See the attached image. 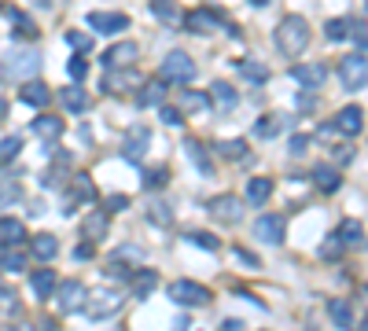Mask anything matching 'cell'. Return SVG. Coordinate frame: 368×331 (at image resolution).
Returning <instances> with one entry per match:
<instances>
[{
	"label": "cell",
	"mask_w": 368,
	"mask_h": 331,
	"mask_svg": "<svg viewBox=\"0 0 368 331\" xmlns=\"http://www.w3.org/2000/svg\"><path fill=\"white\" fill-rule=\"evenodd\" d=\"M56 284H59V280H56V273H52V269H37V273H30V291H34V294L41 298V302L56 294Z\"/></svg>",
	"instance_id": "cell-22"
},
{
	"label": "cell",
	"mask_w": 368,
	"mask_h": 331,
	"mask_svg": "<svg viewBox=\"0 0 368 331\" xmlns=\"http://www.w3.org/2000/svg\"><path fill=\"white\" fill-rule=\"evenodd\" d=\"M137 56H140V48L133 41H118V44H110L103 52V66L107 70H122V66H133Z\"/></svg>",
	"instance_id": "cell-11"
},
{
	"label": "cell",
	"mask_w": 368,
	"mask_h": 331,
	"mask_svg": "<svg viewBox=\"0 0 368 331\" xmlns=\"http://www.w3.org/2000/svg\"><path fill=\"white\" fill-rule=\"evenodd\" d=\"M273 41H277V52L287 59H298L302 52L310 48V23L302 15H284L273 30Z\"/></svg>",
	"instance_id": "cell-1"
},
{
	"label": "cell",
	"mask_w": 368,
	"mask_h": 331,
	"mask_svg": "<svg viewBox=\"0 0 368 331\" xmlns=\"http://www.w3.org/2000/svg\"><path fill=\"white\" fill-rule=\"evenodd\" d=\"M0 317H19V294L11 287H0Z\"/></svg>",
	"instance_id": "cell-39"
},
{
	"label": "cell",
	"mask_w": 368,
	"mask_h": 331,
	"mask_svg": "<svg viewBox=\"0 0 368 331\" xmlns=\"http://www.w3.org/2000/svg\"><path fill=\"white\" fill-rule=\"evenodd\" d=\"M210 104L221 107V111H232V107L239 104V92L229 85V81H221V77H217V81H214V89H210Z\"/></svg>",
	"instance_id": "cell-24"
},
{
	"label": "cell",
	"mask_w": 368,
	"mask_h": 331,
	"mask_svg": "<svg viewBox=\"0 0 368 331\" xmlns=\"http://www.w3.org/2000/svg\"><path fill=\"white\" fill-rule=\"evenodd\" d=\"M166 291H170L173 302H177V306H188V309H199V306H210V302H214V291L203 287V284H196V280H173Z\"/></svg>",
	"instance_id": "cell-2"
},
{
	"label": "cell",
	"mask_w": 368,
	"mask_h": 331,
	"mask_svg": "<svg viewBox=\"0 0 368 331\" xmlns=\"http://www.w3.org/2000/svg\"><path fill=\"white\" fill-rule=\"evenodd\" d=\"M8 19H11V26H15V33H23L26 41H34L37 37V23L30 19L26 11H19V8H8Z\"/></svg>",
	"instance_id": "cell-34"
},
{
	"label": "cell",
	"mask_w": 368,
	"mask_h": 331,
	"mask_svg": "<svg viewBox=\"0 0 368 331\" xmlns=\"http://www.w3.org/2000/svg\"><path fill=\"white\" fill-rule=\"evenodd\" d=\"M173 331H184V320H177V327H173Z\"/></svg>",
	"instance_id": "cell-61"
},
{
	"label": "cell",
	"mask_w": 368,
	"mask_h": 331,
	"mask_svg": "<svg viewBox=\"0 0 368 331\" xmlns=\"http://www.w3.org/2000/svg\"><path fill=\"white\" fill-rule=\"evenodd\" d=\"M364 287H368V280H364Z\"/></svg>",
	"instance_id": "cell-64"
},
{
	"label": "cell",
	"mask_w": 368,
	"mask_h": 331,
	"mask_svg": "<svg viewBox=\"0 0 368 331\" xmlns=\"http://www.w3.org/2000/svg\"><path fill=\"white\" fill-rule=\"evenodd\" d=\"M343 251H346V246L331 236V239H324V246H321V258H324V261H335V258H343Z\"/></svg>",
	"instance_id": "cell-47"
},
{
	"label": "cell",
	"mask_w": 368,
	"mask_h": 331,
	"mask_svg": "<svg viewBox=\"0 0 368 331\" xmlns=\"http://www.w3.org/2000/svg\"><path fill=\"white\" fill-rule=\"evenodd\" d=\"M110 276H115V280H129V276H133V269H125V265L115 258V261H110Z\"/></svg>",
	"instance_id": "cell-54"
},
{
	"label": "cell",
	"mask_w": 368,
	"mask_h": 331,
	"mask_svg": "<svg viewBox=\"0 0 368 331\" xmlns=\"http://www.w3.org/2000/svg\"><path fill=\"white\" fill-rule=\"evenodd\" d=\"M34 4H52V0H34Z\"/></svg>",
	"instance_id": "cell-62"
},
{
	"label": "cell",
	"mask_w": 368,
	"mask_h": 331,
	"mask_svg": "<svg viewBox=\"0 0 368 331\" xmlns=\"http://www.w3.org/2000/svg\"><path fill=\"white\" fill-rule=\"evenodd\" d=\"M107 210H125V195H115V199H107Z\"/></svg>",
	"instance_id": "cell-58"
},
{
	"label": "cell",
	"mask_w": 368,
	"mask_h": 331,
	"mask_svg": "<svg viewBox=\"0 0 368 331\" xmlns=\"http://www.w3.org/2000/svg\"><path fill=\"white\" fill-rule=\"evenodd\" d=\"M137 81H140V77H137L133 70H125V66H122V70H110V74H103L100 89H103V92H110V96H118V92H125V89H133Z\"/></svg>",
	"instance_id": "cell-18"
},
{
	"label": "cell",
	"mask_w": 368,
	"mask_h": 331,
	"mask_svg": "<svg viewBox=\"0 0 368 331\" xmlns=\"http://www.w3.org/2000/svg\"><path fill=\"white\" fill-rule=\"evenodd\" d=\"M89 26L96 33H122V30H129V15H118V11H89Z\"/></svg>",
	"instance_id": "cell-13"
},
{
	"label": "cell",
	"mask_w": 368,
	"mask_h": 331,
	"mask_svg": "<svg viewBox=\"0 0 368 331\" xmlns=\"http://www.w3.org/2000/svg\"><path fill=\"white\" fill-rule=\"evenodd\" d=\"M148 218H151L155 225L170 228V225H173V210H170V203H158V199H151V206H148Z\"/></svg>",
	"instance_id": "cell-38"
},
{
	"label": "cell",
	"mask_w": 368,
	"mask_h": 331,
	"mask_svg": "<svg viewBox=\"0 0 368 331\" xmlns=\"http://www.w3.org/2000/svg\"><path fill=\"white\" fill-rule=\"evenodd\" d=\"M335 239H339L343 246H361V243H364V228H361V221H357V218H346V221L339 225V232H335Z\"/></svg>",
	"instance_id": "cell-27"
},
{
	"label": "cell",
	"mask_w": 368,
	"mask_h": 331,
	"mask_svg": "<svg viewBox=\"0 0 368 331\" xmlns=\"http://www.w3.org/2000/svg\"><path fill=\"white\" fill-rule=\"evenodd\" d=\"M67 44L74 48L77 56H85L89 48H92V41H89V33H82V30H67Z\"/></svg>",
	"instance_id": "cell-45"
},
{
	"label": "cell",
	"mask_w": 368,
	"mask_h": 331,
	"mask_svg": "<svg viewBox=\"0 0 368 331\" xmlns=\"http://www.w3.org/2000/svg\"><path fill=\"white\" fill-rule=\"evenodd\" d=\"M148 147H151V129L148 125H133L129 132H125V140H122V155L129 162H140L144 155H148Z\"/></svg>",
	"instance_id": "cell-9"
},
{
	"label": "cell",
	"mask_w": 368,
	"mask_h": 331,
	"mask_svg": "<svg viewBox=\"0 0 368 331\" xmlns=\"http://www.w3.org/2000/svg\"><path fill=\"white\" fill-rule=\"evenodd\" d=\"M67 74H70L74 81H82V77L89 74V66H85V59H82V56H70V63H67Z\"/></svg>",
	"instance_id": "cell-50"
},
{
	"label": "cell",
	"mask_w": 368,
	"mask_h": 331,
	"mask_svg": "<svg viewBox=\"0 0 368 331\" xmlns=\"http://www.w3.org/2000/svg\"><path fill=\"white\" fill-rule=\"evenodd\" d=\"M339 81L346 92H357L368 85V59L364 56H346L339 59Z\"/></svg>",
	"instance_id": "cell-6"
},
{
	"label": "cell",
	"mask_w": 368,
	"mask_h": 331,
	"mask_svg": "<svg viewBox=\"0 0 368 331\" xmlns=\"http://www.w3.org/2000/svg\"><path fill=\"white\" fill-rule=\"evenodd\" d=\"M59 99H63V107H67L70 114H85L89 111V96H85V89H77V85H67L59 92Z\"/></svg>",
	"instance_id": "cell-29"
},
{
	"label": "cell",
	"mask_w": 368,
	"mask_h": 331,
	"mask_svg": "<svg viewBox=\"0 0 368 331\" xmlns=\"http://www.w3.org/2000/svg\"><path fill=\"white\" fill-rule=\"evenodd\" d=\"M158 118H163L166 125H181L184 122V114L177 107H166V104H158Z\"/></svg>",
	"instance_id": "cell-49"
},
{
	"label": "cell",
	"mask_w": 368,
	"mask_h": 331,
	"mask_svg": "<svg viewBox=\"0 0 368 331\" xmlns=\"http://www.w3.org/2000/svg\"><path fill=\"white\" fill-rule=\"evenodd\" d=\"M324 33H328V41H346V33H350V19H331V23L324 26Z\"/></svg>",
	"instance_id": "cell-46"
},
{
	"label": "cell",
	"mask_w": 368,
	"mask_h": 331,
	"mask_svg": "<svg viewBox=\"0 0 368 331\" xmlns=\"http://www.w3.org/2000/svg\"><path fill=\"white\" fill-rule=\"evenodd\" d=\"M184 243H188V246H203V251H217V246H221V239L210 236V232H188Z\"/></svg>",
	"instance_id": "cell-40"
},
{
	"label": "cell",
	"mask_w": 368,
	"mask_h": 331,
	"mask_svg": "<svg viewBox=\"0 0 368 331\" xmlns=\"http://www.w3.org/2000/svg\"><path fill=\"white\" fill-rule=\"evenodd\" d=\"M166 180H170V170H166V166H155V170H144V188H148V192L163 188Z\"/></svg>",
	"instance_id": "cell-42"
},
{
	"label": "cell",
	"mask_w": 368,
	"mask_h": 331,
	"mask_svg": "<svg viewBox=\"0 0 368 331\" xmlns=\"http://www.w3.org/2000/svg\"><path fill=\"white\" fill-rule=\"evenodd\" d=\"M328 313H331V320L339 324V327H350V324H354V313H350V302H343V298H335V302H328Z\"/></svg>",
	"instance_id": "cell-37"
},
{
	"label": "cell",
	"mask_w": 368,
	"mask_h": 331,
	"mask_svg": "<svg viewBox=\"0 0 368 331\" xmlns=\"http://www.w3.org/2000/svg\"><path fill=\"white\" fill-rule=\"evenodd\" d=\"M30 129H34L41 140H59L63 137V118H56V114H41Z\"/></svg>",
	"instance_id": "cell-30"
},
{
	"label": "cell",
	"mask_w": 368,
	"mask_h": 331,
	"mask_svg": "<svg viewBox=\"0 0 368 331\" xmlns=\"http://www.w3.org/2000/svg\"><path fill=\"white\" fill-rule=\"evenodd\" d=\"M191 33H214V30H221V11H214V8H196V11H188L184 19H181Z\"/></svg>",
	"instance_id": "cell-10"
},
{
	"label": "cell",
	"mask_w": 368,
	"mask_h": 331,
	"mask_svg": "<svg viewBox=\"0 0 368 331\" xmlns=\"http://www.w3.org/2000/svg\"><path fill=\"white\" fill-rule=\"evenodd\" d=\"M140 258H144L140 246H122V251H118V261H140Z\"/></svg>",
	"instance_id": "cell-53"
},
{
	"label": "cell",
	"mask_w": 368,
	"mask_h": 331,
	"mask_svg": "<svg viewBox=\"0 0 368 331\" xmlns=\"http://www.w3.org/2000/svg\"><path fill=\"white\" fill-rule=\"evenodd\" d=\"M306 144H310L306 137H295V140H291V151H295V155H298V151H306Z\"/></svg>",
	"instance_id": "cell-59"
},
{
	"label": "cell",
	"mask_w": 368,
	"mask_h": 331,
	"mask_svg": "<svg viewBox=\"0 0 368 331\" xmlns=\"http://www.w3.org/2000/svg\"><path fill=\"white\" fill-rule=\"evenodd\" d=\"M210 213L217 221H225V225H239L243 213H247V203L236 199V195H217V199H210Z\"/></svg>",
	"instance_id": "cell-8"
},
{
	"label": "cell",
	"mask_w": 368,
	"mask_h": 331,
	"mask_svg": "<svg viewBox=\"0 0 368 331\" xmlns=\"http://www.w3.org/2000/svg\"><path fill=\"white\" fill-rule=\"evenodd\" d=\"M250 4H254V8H265V4H269V0H250Z\"/></svg>",
	"instance_id": "cell-60"
},
{
	"label": "cell",
	"mask_w": 368,
	"mask_h": 331,
	"mask_svg": "<svg viewBox=\"0 0 368 331\" xmlns=\"http://www.w3.org/2000/svg\"><path fill=\"white\" fill-rule=\"evenodd\" d=\"M19 151H23V140L19 137H4V140H0V166H8Z\"/></svg>",
	"instance_id": "cell-44"
},
{
	"label": "cell",
	"mask_w": 368,
	"mask_h": 331,
	"mask_svg": "<svg viewBox=\"0 0 368 331\" xmlns=\"http://www.w3.org/2000/svg\"><path fill=\"white\" fill-rule=\"evenodd\" d=\"M74 258H77V261H89V258H92V243L85 239L82 246H74Z\"/></svg>",
	"instance_id": "cell-55"
},
{
	"label": "cell",
	"mask_w": 368,
	"mask_h": 331,
	"mask_svg": "<svg viewBox=\"0 0 368 331\" xmlns=\"http://www.w3.org/2000/svg\"><path fill=\"white\" fill-rule=\"evenodd\" d=\"M291 77L298 81V85H306V89H321L324 81H328V66H324V63H313V66H295Z\"/></svg>",
	"instance_id": "cell-17"
},
{
	"label": "cell",
	"mask_w": 368,
	"mask_h": 331,
	"mask_svg": "<svg viewBox=\"0 0 368 331\" xmlns=\"http://www.w3.org/2000/svg\"><path fill=\"white\" fill-rule=\"evenodd\" d=\"M284 125H287V118H284L280 111H273V114H262V118L254 122V137H262V140H273V137H277V132H280Z\"/></svg>",
	"instance_id": "cell-26"
},
{
	"label": "cell",
	"mask_w": 368,
	"mask_h": 331,
	"mask_svg": "<svg viewBox=\"0 0 368 331\" xmlns=\"http://www.w3.org/2000/svg\"><path fill=\"white\" fill-rule=\"evenodd\" d=\"M26 239V225L19 218H4L0 221V243H19Z\"/></svg>",
	"instance_id": "cell-36"
},
{
	"label": "cell",
	"mask_w": 368,
	"mask_h": 331,
	"mask_svg": "<svg viewBox=\"0 0 368 331\" xmlns=\"http://www.w3.org/2000/svg\"><path fill=\"white\" fill-rule=\"evenodd\" d=\"M214 151H217L221 158H229V162H243V158L250 155V147H247V140H217Z\"/></svg>",
	"instance_id": "cell-31"
},
{
	"label": "cell",
	"mask_w": 368,
	"mask_h": 331,
	"mask_svg": "<svg viewBox=\"0 0 368 331\" xmlns=\"http://www.w3.org/2000/svg\"><path fill=\"white\" fill-rule=\"evenodd\" d=\"M335 166H350V162H354V147H350V144H343V147H335Z\"/></svg>",
	"instance_id": "cell-51"
},
{
	"label": "cell",
	"mask_w": 368,
	"mask_h": 331,
	"mask_svg": "<svg viewBox=\"0 0 368 331\" xmlns=\"http://www.w3.org/2000/svg\"><path fill=\"white\" fill-rule=\"evenodd\" d=\"M269 199H273V180H269V177H250L247 180V192H243V203L265 206Z\"/></svg>",
	"instance_id": "cell-16"
},
{
	"label": "cell",
	"mask_w": 368,
	"mask_h": 331,
	"mask_svg": "<svg viewBox=\"0 0 368 331\" xmlns=\"http://www.w3.org/2000/svg\"><path fill=\"white\" fill-rule=\"evenodd\" d=\"M151 11H155V19H158V23H166V26H177V23H181V8H177V0H151Z\"/></svg>",
	"instance_id": "cell-33"
},
{
	"label": "cell",
	"mask_w": 368,
	"mask_h": 331,
	"mask_svg": "<svg viewBox=\"0 0 368 331\" xmlns=\"http://www.w3.org/2000/svg\"><path fill=\"white\" fill-rule=\"evenodd\" d=\"M163 99H166V81H163V77L144 81L140 92H137V104H140V107H158Z\"/></svg>",
	"instance_id": "cell-20"
},
{
	"label": "cell",
	"mask_w": 368,
	"mask_h": 331,
	"mask_svg": "<svg viewBox=\"0 0 368 331\" xmlns=\"http://www.w3.org/2000/svg\"><path fill=\"white\" fill-rule=\"evenodd\" d=\"M92 199H96L92 177H89V173H74V177H70V206H67V210H74L77 203H92Z\"/></svg>",
	"instance_id": "cell-19"
},
{
	"label": "cell",
	"mask_w": 368,
	"mask_h": 331,
	"mask_svg": "<svg viewBox=\"0 0 368 331\" xmlns=\"http://www.w3.org/2000/svg\"><path fill=\"white\" fill-rule=\"evenodd\" d=\"M85 284L82 280H63V284H56V302H59V313H77L85 309Z\"/></svg>",
	"instance_id": "cell-7"
},
{
	"label": "cell",
	"mask_w": 368,
	"mask_h": 331,
	"mask_svg": "<svg viewBox=\"0 0 368 331\" xmlns=\"http://www.w3.org/2000/svg\"><path fill=\"white\" fill-rule=\"evenodd\" d=\"M107 228H110L107 210H100V213H89V218L82 221V236H85L89 243H96V239H103V236H107Z\"/></svg>",
	"instance_id": "cell-25"
},
{
	"label": "cell",
	"mask_w": 368,
	"mask_h": 331,
	"mask_svg": "<svg viewBox=\"0 0 368 331\" xmlns=\"http://www.w3.org/2000/svg\"><path fill=\"white\" fill-rule=\"evenodd\" d=\"M184 151H188V158H191V162H196V170H199V173H206V177L214 173V162L206 158V147H203L199 140H188V144H184Z\"/></svg>",
	"instance_id": "cell-35"
},
{
	"label": "cell",
	"mask_w": 368,
	"mask_h": 331,
	"mask_svg": "<svg viewBox=\"0 0 368 331\" xmlns=\"http://www.w3.org/2000/svg\"><path fill=\"white\" fill-rule=\"evenodd\" d=\"M361 331H368V320H364V324H361Z\"/></svg>",
	"instance_id": "cell-63"
},
{
	"label": "cell",
	"mask_w": 368,
	"mask_h": 331,
	"mask_svg": "<svg viewBox=\"0 0 368 331\" xmlns=\"http://www.w3.org/2000/svg\"><path fill=\"white\" fill-rule=\"evenodd\" d=\"M313 107H317V99H313L310 92H302V96H298V111H313Z\"/></svg>",
	"instance_id": "cell-56"
},
{
	"label": "cell",
	"mask_w": 368,
	"mask_h": 331,
	"mask_svg": "<svg viewBox=\"0 0 368 331\" xmlns=\"http://www.w3.org/2000/svg\"><path fill=\"white\" fill-rule=\"evenodd\" d=\"M129 284H133V298H148L158 287V273L155 269H140V273L129 276Z\"/></svg>",
	"instance_id": "cell-28"
},
{
	"label": "cell",
	"mask_w": 368,
	"mask_h": 331,
	"mask_svg": "<svg viewBox=\"0 0 368 331\" xmlns=\"http://www.w3.org/2000/svg\"><path fill=\"white\" fill-rule=\"evenodd\" d=\"M335 129H339L343 137H357V132L364 129V111L354 107V104L343 107V111H339V118H335Z\"/></svg>",
	"instance_id": "cell-15"
},
{
	"label": "cell",
	"mask_w": 368,
	"mask_h": 331,
	"mask_svg": "<svg viewBox=\"0 0 368 331\" xmlns=\"http://www.w3.org/2000/svg\"><path fill=\"white\" fill-rule=\"evenodd\" d=\"M181 107L191 111V114H199V111L210 107V96H206V92H184V96H181Z\"/></svg>",
	"instance_id": "cell-41"
},
{
	"label": "cell",
	"mask_w": 368,
	"mask_h": 331,
	"mask_svg": "<svg viewBox=\"0 0 368 331\" xmlns=\"http://www.w3.org/2000/svg\"><path fill=\"white\" fill-rule=\"evenodd\" d=\"M254 236L258 239H265V243H284V236H287V221L280 218V213H265V218H258L254 221Z\"/></svg>",
	"instance_id": "cell-12"
},
{
	"label": "cell",
	"mask_w": 368,
	"mask_h": 331,
	"mask_svg": "<svg viewBox=\"0 0 368 331\" xmlns=\"http://www.w3.org/2000/svg\"><path fill=\"white\" fill-rule=\"evenodd\" d=\"M11 203H19V185L4 180V185H0V206H11Z\"/></svg>",
	"instance_id": "cell-48"
},
{
	"label": "cell",
	"mask_w": 368,
	"mask_h": 331,
	"mask_svg": "<svg viewBox=\"0 0 368 331\" xmlns=\"http://www.w3.org/2000/svg\"><path fill=\"white\" fill-rule=\"evenodd\" d=\"M26 269V254L15 251V243H0V273H23Z\"/></svg>",
	"instance_id": "cell-23"
},
{
	"label": "cell",
	"mask_w": 368,
	"mask_h": 331,
	"mask_svg": "<svg viewBox=\"0 0 368 331\" xmlns=\"http://www.w3.org/2000/svg\"><path fill=\"white\" fill-rule=\"evenodd\" d=\"M313 185L321 188L324 195H335V192L343 188V177H339L335 166H313Z\"/></svg>",
	"instance_id": "cell-21"
},
{
	"label": "cell",
	"mask_w": 368,
	"mask_h": 331,
	"mask_svg": "<svg viewBox=\"0 0 368 331\" xmlns=\"http://www.w3.org/2000/svg\"><path fill=\"white\" fill-rule=\"evenodd\" d=\"M122 302H125V294L118 287H100V291H92L85 298V313L92 320H107V317H115V313L122 309Z\"/></svg>",
	"instance_id": "cell-3"
},
{
	"label": "cell",
	"mask_w": 368,
	"mask_h": 331,
	"mask_svg": "<svg viewBox=\"0 0 368 331\" xmlns=\"http://www.w3.org/2000/svg\"><path fill=\"white\" fill-rule=\"evenodd\" d=\"M335 132H339V129H335V122L321 125V140H335Z\"/></svg>",
	"instance_id": "cell-57"
},
{
	"label": "cell",
	"mask_w": 368,
	"mask_h": 331,
	"mask_svg": "<svg viewBox=\"0 0 368 331\" xmlns=\"http://www.w3.org/2000/svg\"><path fill=\"white\" fill-rule=\"evenodd\" d=\"M199 70H196V59H191L188 52H170L163 59V66H158V77L163 81H173V85H184V81H191Z\"/></svg>",
	"instance_id": "cell-4"
},
{
	"label": "cell",
	"mask_w": 368,
	"mask_h": 331,
	"mask_svg": "<svg viewBox=\"0 0 368 331\" xmlns=\"http://www.w3.org/2000/svg\"><path fill=\"white\" fill-rule=\"evenodd\" d=\"M236 258L243 261V265H250V269H258V265H262V261H258V254H250L247 246H236Z\"/></svg>",
	"instance_id": "cell-52"
},
{
	"label": "cell",
	"mask_w": 368,
	"mask_h": 331,
	"mask_svg": "<svg viewBox=\"0 0 368 331\" xmlns=\"http://www.w3.org/2000/svg\"><path fill=\"white\" fill-rule=\"evenodd\" d=\"M59 254V239L52 236V232H41V236H34V258L37 261H52Z\"/></svg>",
	"instance_id": "cell-32"
},
{
	"label": "cell",
	"mask_w": 368,
	"mask_h": 331,
	"mask_svg": "<svg viewBox=\"0 0 368 331\" xmlns=\"http://www.w3.org/2000/svg\"><path fill=\"white\" fill-rule=\"evenodd\" d=\"M19 99H23L26 107H48V99H52V89H48L41 77H30V81H23Z\"/></svg>",
	"instance_id": "cell-14"
},
{
	"label": "cell",
	"mask_w": 368,
	"mask_h": 331,
	"mask_svg": "<svg viewBox=\"0 0 368 331\" xmlns=\"http://www.w3.org/2000/svg\"><path fill=\"white\" fill-rule=\"evenodd\" d=\"M239 74H243L247 81H254V85H265L269 81V70L262 63H239Z\"/></svg>",
	"instance_id": "cell-43"
},
{
	"label": "cell",
	"mask_w": 368,
	"mask_h": 331,
	"mask_svg": "<svg viewBox=\"0 0 368 331\" xmlns=\"http://www.w3.org/2000/svg\"><path fill=\"white\" fill-rule=\"evenodd\" d=\"M4 70L11 77H26L30 81L41 70V52H37V48H11V52L4 56Z\"/></svg>",
	"instance_id": "cell-5"
}]
</instances>
